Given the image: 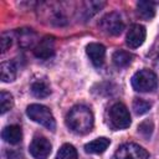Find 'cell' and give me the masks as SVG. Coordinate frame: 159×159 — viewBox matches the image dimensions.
Segmentation results:
<instances>
[{
    "instance_id": "d6986e66",
    "label": "cell",
    "mask_w": 159,
    "mask_h": 159,
    "mask_svg": "<svg viewBox=\"0 0 159 159\" xmlns=\"http://www.w3.org/2000/svg\"><path fill=\"white\" fill-rule=\"evenodd\" d=\"M55 159H77V150L71 144H63L58 149Z\"/></svg>"
},
{
    "instance_id": "7a4b0ae2",
    "label": "cell",
    "mask_w": 159,
    "mask_h": 159,
    "mask_svg": "<svg viewBox=\"0 0 159 159\" xmlns=\"http://www.w3.org/2000/svg\"><path fill=\"white\" fill-rule=\"evenodd\" d=\"M26 114L32 119L34 122L46 127L50 130H55L56 128V122L53 118L52 112L42 104H30L26 109Z\"/></svg>"
},
{
    "instance_id": "7402d4cb",
    "label": "cell",
    "mask_w": 159,
    "mask_h": 159,
    "mask_svg": "<svg viewBox=\"0 0 159 159\" xmlns=\"http://www.w3.org/2000/svg\"><path fill=\"white\" fill-rule=\"evenodd\" d=\"M14 104V99L12 96L7 92H1L0 93V109H1V114L6 113L9 109H11Z\"/></svg>"
},
{
    "instance_id": "4fadbf2b",
    "label": "cell",
    "mask_w": 159,
    "mask_h": 159,
    "mask_svg": "<svg viewBox=\"0 0 159 159\" xmlns=\"http://www.w3.org/2000/svg\"><path fill=\"white\" fill-rule=\"evenodd\" d=\"M0 77L2 82H11L16 77V66L11 61H5L0 65Z\"/></svg>"
},
{
    "instance_id": "30bf717a",
    "label": "cell",
    "mask_w": 159,
    "mask_h": 159,
    "mask_svg": "<svg viewBox=\"0 0 159 159\" xmlns=\"http://www.w3.org/2000/svg\"><path fill=\"white\" fill-rule=\"evenodd\" d=\"M86 52L96 67H101L103 65L104 57H106V48L103 45L97 43V42H91L87 45Z\"/></svg>"
},
{
    "instance_id": "277c9868",
    "label": "cell",
    "mask_w": 159,
    "mask_h": 159,
    "mask_svg": "<svg viewBox=\"0 0 159 159\" xmlns=\"http://www.w3.org/2000/svg\"><path fill=\"white\" fill-rule=\"evenodd\" d=\"M109 122L114 129H125L130 125V114L123 103H114L111 107Z\"/></svg>"
},
{
    "instance_id": "5b68a950",
    "label": "cell",
    "mask_w": 159,
    "mask_h": 159,
    "mask_svg": "<svg viewBox=\"0 0 159 159\" xmlns=\"http://www.w3.org/2000/svg\"><path fill=\"white\" fill-rule=\"evenodd\" d=\"M99 27L108 35H119L124 30V24L117 12H109L99 20Z\"/></svg>"
},
{
    "instance_id": "cb8c5ba5",
    "label": "cell",
    "mask_w": 159,
    "mask_h": 159,
    "mask_svg": "<svg viewBox=\"0 0 159 159\" xmlns=\"http://www.w3.org/2000/svg\"><path fill=\"white\" fill-rule=\"evenodd\" d=\"M11 43H12V40H11L10 35H9V34H2L1 40H0V45H1V53L6 52V51L10 48Z\"/></svg>"
},
{
    "instance_id": "ba28073f",
    "label": "cell",
    "mask_w": 159,
    "mask_h": 159,
    "mask_svg": "<svg viewBox=\"0 0 159 159\" xmlns=\"http://www.w3.org/2000/svg\"><path fill=\"white\" fill-rule=\"evenodd\" d=\"M145 27L143 25H139V24H134L129 27L128 32H127V36H125V42L129 47L132 48H137L139 47L144 40H145Z\"/></svg>"
},
{
    "instance_id": "52a82bcc",
    "label": "cell",
    "mask_w": 159,
    "mask_h": 159,
    "mask_svg": "<svg viewBox=\"0 0 159 159\" xmlns=\"http://www.w3.org/2000/svg\"><path fill=\"white\" fill-rule=\"evenodd\" d=\"M30 153L35 159H47L51 154V143L45 137H36L30 144Z\"/></svg>"
},
{
    "instance_id": "8fae6325",
    "label": "cell",
    "mask_w": 159,
    "mask_h": 159,
    "mask_svg": "<svg viewBox=\"0 0 159 159\" xmlns=\"http://www.w3.org/2000/svg\"><path fill=\"white\" fill-rule=\"evenodd\" d=\"M1 137L5 142H7L10 144H17L22 139V132L19 125L12 124V125H7L2 129Z\"/></svg>"
},
{
    "instance_id": "ac0fdd59",
    "label": "cell",
    "mask_w": 159,
    "mask_h": 159,
    "mask_svg": "<svg viewBox=\"0 0 159 159\" xmlns=\"http://www.w3.org/2000/svg\"><path fill=\"white\" fill-rule=\"evenodd\" d=\"M31 92L35 97L37 98H45L47 97L50 93H51V89L50 87L47 86L46 82L43 81H37V82H34L32 86H31Z\"/></svg>"
},
{
    "instance_id": "2e32d148",
    "label": "cell",
    "mask_w": 159,
    "mask_h": 159,
    "mask_svg": "<svg viewBox=\"0 0 159 159\" xmlns=\"http://www.w3.org/2000/svg\"><path fill=\"white\" fill-rule=\"evenodd\" d=\"M19 43L21 47H30L36 41V34L31 29H21L17 31Z\"/></svg>"
},
{
    "instance_id": "3957f363",
    "label": "cell",
    "mask_w": 159,
    "mask_h": 159,
    "mask_svg": "<svg viewBox=\"0 0 159 159\" xmlns=\"http://www.w3.org/2000/svg\"><path fill=\"white\" fill-rule=\"evenodd\" d=\"M158 84L157 76L150 70H140L132 77V86L138 92H150Z\"/></svg>"
},
{
    "instance_id": "6da1fadb",
    "label": "cell",
    "mask_w": 159,
    "mask_h": 159,
    "mask_svg": "<svg viewBox=\"0 0 159 159\" xmlns=\"http://www.w3.org/2000/svg\"><path fill=\"white\" fill-rule=\"evenodd\" d=\"M66 124L72 132L86 134L93 128V114L86 106H75L66 116Z\"/></svg>"
},
{
    "instance_id": "e0dca14e",
    "label": "cell",
    "mask_w": 159,
    "mask_h": 159,
    "mask_svg": "<svg viewBox=\"0 0 159 159\" xmlns=\"http://www.w3.org/2000/svg\"><path fill=\"white\" fill-rule=\"evenodd\" d=\"M133 60V55L129 53L128 51H123V50H118L113 53L112 56V61L117 67H127Z\"/></svg>"
},
{
    "instance_id": "ffe728a7",
    "label": "cell",
    "mask_w": 159,
    "mask_h": 159,
    "mask_svg": "<svg viewBox=\"0 0 159 159\" xmlns=\"http://www.w3.org/2000/svg\"><path fill=\"white\" fill-rule=\"evenodd\" d=\"M104 6V2L102 1H87L83 4V12H84V17L88 19L91 16H93L98 10H101V7Z\"/></svg>"
},
{
    "instance_id": "44dd1931",
    "label": "cell",
    "mask_w": 159,
    "mask_h": 159,
    "mask_svg": "<svg viewBox=\"0 0 159 159\" xmlns=\"http://www.w3.org/2000/svg\"><path fill=\"white\" fill-rule=\"evenodd\" d=\"M150 107H152V104L142 98H134V101H133V109H134L135 114H138V116L145 114L150 109Z\"/></svg>"
},
{
    "instance_id": "5bb4252c",
    "label": "cell",
    "mask_w": 159,
    "mask_h": 159,
    "mask_svg": "<svg viewBox=\"0 0 159 159\" xmlns=\"http://www.w3.org/2000/svg\"><path fill=\"white\" fill-rule=\"evenodd\" d=\"M137 12L144 20H150L155 15V6L152 1H138Z\"/></svg>"
},
{
    "instance_id": "603a6c76",
    "label": "cell",
    "mask_w": 159,
    "mask_h": 159,
    "mask_svg": "<svg viewBox=\"0 0 159 159\" xmlns=\"http://www.w3.org/2000/svg\"><path fill=\"white\" fill-rule=\"evenodd\" d=\"M138 133L148 139L153 133V123L150 120H144L138 125Z\"/></svg>"
},
{
    "instance_id": "7c38bea8",
    "label": "cell",
    "mask_w": 159,
    "mask_h": 159,
    "mask_svg": "<svg viewBox=\"0 0 159 159\" xmlns=\"http://www.w3.org/2000/svg\"><path fill=\"white\" fill-rule=\"evenodd\" d=\"M108 145H109V139L101 137V138H97V139L87 143L84 145V150L91 154H101L108 148Z\"/></svg>"
},
{
    "instance_id": "9a60e30c",
    "label": "cell",
    "mask_w": 159,
    "mask_h": 159,
    "mask_svg": "<svg viewBox=\"0 0 159 159\" xmlns=\"http://www.w3.org/2000/svg\"><path fill=\"white\" fill-rule=\"evenodd\" d=\"M46 6L48 7V10H51V16L48 17L50 19V22L51 24H56V25H63L67 22L66 20V16L62 11V9L60 7L58 4H46Z\"/></svg>"
},
{
    "instance_id": "9c48e42d",
    "label": "cell",
    "mask_w": 159,
    "mask_h": 159,
    "mask_svg": "<svg viewBox=\"0 0 159 159\" xmlns=\"http://www.w3.org/2000/svg\"><path fill=\"white\" fill-rule=\"evenodd\" d=\"M34 53L36 57L47 60L55 53V40L52 36H46L43 37L35 47Z\"/></svg>"
},
{
    "instance_id": "8992f818",
    "label": "cell",
    "mask_w": 159,
    "mask_h": 159,
    "mask_svg": "<svg viewBox=\"0 0 159 159\" xmlns=\"http://www.w3.org/2000/svg\"><path fill=\"white\" fill-rule=\"evenodd\" d=\"M114 157L116 159H149L147 150L134 143L122 144L117 149Z\"/></svg>"
}]
</instances>
